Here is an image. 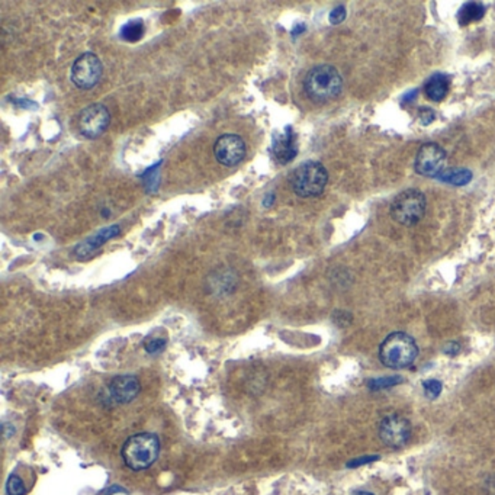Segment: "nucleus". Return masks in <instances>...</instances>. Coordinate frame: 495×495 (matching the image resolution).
<instances>
[{
    "instance_id": "f257e3e1",
    "label": "nucleus",
    "mask_w": 495,
    "mask_h": 495,
    "mask_svg": "<svg viewBox=\"0 0 495 495\" xmlns=\"http://www.w3.org/2000/svg\"><path fill=\"white\" fill-rule=\"evenodd\" d=\"M306 96L316 103H326L335 99L343 90V79L333 66L321 64L312 67L304 80Z\"/></svg>"
},
{
    "instance_id": "f03ea898",
    "label": "nucleus",
    "mask_w": 495,
    "mask_h": 495,
    "mask_svg": "<svg viewBox=\"0 0 495 495\" xmlns=\"http://www.w3.org/2000/svg\"><path fill=\"white\" fill-rule=\"evenodd\" d=\"M121 453L129 469L144 471L157 460L160 453V440L153 433L134 434L124 443Z\"/></svg>"
},
{
    "instance_id": "7ed1b4c3",
    "label": "nucleus",
    "mask_w": 495,
    "mask_h": 495,
    "mask_svg": "<svg viewBox=\"0 0 495 495\" xmlns=\"http://www.w3.org/2000/svg\"><path fill=\"white\" fill-rule=\"evenodd\" d=\"M419 356L414 338L405 333H393L382 342L379 347V359L386 368L405 369Z\"/></svg>"
},
{
    "instance_id": "20e7f679",
    "label": "nucleus",
    "mask_w": 495,
    "mask_h": 495,
    "mask_svg": "<svg viewBox=\"0 0 495 495\" xmlns=\"http://www.w3.org/2000/svg\"><path fill=\"white\" fill-rule=\"evenodd\" d=\"M328 181L326 167L318 162H305L298 166L291 177L294 192L301 198H314L323 193Z\"/></svg>"
},
{
    "instance_id": "39448f33",
    "label": "nucleus",
    "mask_w": 495,
    "mask_h": 495,
    "mask_svg": "<svg viewBox=\"0 0 495 495\" xmlns=\"http://www.w3.org/2000/svg\"><path fill=\"white\" fill-rule=\"evenodd\" d=\"M426 214V196L419 189L401 192L390 205V215L401 225H415Z\"/></svg>"
},
{
    "instance_id": "423d86ee",
    "label": "nucleus",
    "mask_w": 495,
    "mask_h": 495,
    "mask_svg": "<svg viewBox=\"0 0 495 495\" xmlns=\"http://www.w3.org/2000/svg\"><path fill=\"white\" fill-rule=\"evenodd\" d=\"M102 73L103 67L99 57L93 53H85L71 66V82L79 89L88 90L99 83Z\"/></svg>"
},
{
    "instance_id": "0eeeda50",
    "label": "nucleus",
    "mask_w": 495,
    "mask_h": 495,
    "mask_svg": "<svg viewBox=\"0 0 495 495\" xmlns=\"http://www.w3.org/2000/svg\"><path fill=\"white\" fill-rule=\"evenodd\" d=\"M446 153L440 145L434 143H427L422 145L415 155V172L426 177H439L445 172Z\"/></svg>"
},
{
    "instance_id": "6e6552de",
    "label": "nucleus",
    "mask_w": 495,
    "mask_h": 495,
    "mask_svg": "<svg viewBox=\"0 0 495 495\" xmlns=\"http://www.w3.org/2000/svg\"><path fill=\"white\" fill-rule=\"evenodd\" d=\"M379 437L386 446L400 449L411 437V424L401 415H388L379 424Z\"/></svg>"
},
{
    "instance_id": "1a4fd4ad",
    "label": "nucleus",
    "mask_w": 495,
    "mask_h": 495,
    "mask_svg": "<svg viewBox=\"0 0 495 495\" xmlns=\"http://www.w3.org/2000/svg\"><path fill=\"white\" fill-rule=\"evenodd\" d=\"M111 122L109 111L102 103H93V105L85 108L79 118V128L86 138H97L107 131Z\"/></svg>"
},
{
    "instance_id": "9d476101",
    "label": "nucleus",
    "mask_w": 495,
    "mask_h": 495,
    "mask_svg": "<svg viewBox=\"0 0 495 495\" xmlns=\"http://www.w3.org/2000/svg\"><path fill=\"white\" fill-rule=\"evenodd\" d=\"M214 154L218 163L222 166H237L246 155V144L237 134H224L217 140Z\"/></svg>"
},
{
    "instance_id": "9b49d317",
    "label": "nucleus",
    "mask_w": 495,
    "mask_h": 495,
    "mask_svg": "<svg viewBox=\"0 0 495 495\" xmlns=\"http://www.w3.org/2000/svg\"><path fill=\"white\" fill-rule=\"evenodd\" d=\"M140 381L134 375H121L114 378L108 385V395L114 404H128L140 394Z\"/></svg>"
},
{
    "instance_id": "f8f14e48",
    "label": "nucleus",
    "mask_w": 495,
    "mask_h": 495,
    "mask_svg": "<svg viewBox=\"0 0 495 495\" xmlns=\"http://www.w3.org/2000/svg\"><path fill=\"white\" fill-rule=\"evenodd\" d=\"M272 151L275 154L276 160L280 165H288L290 162H292L297 157V154H298L297 137H295L291 126H286L283 129V133L273 136Z\"/></svg>"
},
{
    "instance_id": "ddd939ff",
    "label": "nucleus",
    "mask_w": 495,
    "mask_h": 495,
    "mask_svg": "<svg viewBox=\"0 0 495 495\" xmlns=\"http://www.w3.org/2000/svg\"><path fill=\"white\" fill-rule=\"evenodd\" d=\"M119 234V227L118 225H112L108 228L100 229L97 234H95L93 237L88 239L85 243H82L79 247L74 250V254L79 258H86L89 257L95 250H97L102 244H105L107 241H109L111 239H114L115 236Z\"/></svg>"
},
{
    "instance_id": "4468645a",
    "label": "nucleus",
    "mask_w": 495,
    "mask_h": 495,
    "mask_svg": "<svg viewBox=\"0 0 495 495\" xmlns=\"http://www.w3.org/2000/svg\"><path fill=\"white\" fill-rule=\"evenodd\" d=\"M424 92L429 99L434 102H440L446 97L449 92V80L445 74H434L427 80L424 86Z\"/></svg>"
},
{
    "instance_id": "2eb2a0df",
    "label": "nucleus",
    "mask_w": 495,
    "mask_h": 495,
    "mask_svg": "<svg viewBox=\"0 0 495 495\" xmlns=\"http://www.w3.org/2000/svg\"><path fill=\"white\" fill-rule=\"evenodd\" d=\"M484 13H485L484 5L477 4V2H469V4H465L459 9L458 22L462 25V27H466V25H469V23L482 19Z\"/></svg>"
},
{
    "instance_id": "dca6fc26",
    "label": "nucleus",
    "mask_w": 495,
    "mask_h": 495,
    "mask_svg": "<svg viewBox=\"0 0 495 495\" xmlns=\"http://www.w3.org/2000/svg\"><path fill=\"white\" fill-rule=\"evenodd\" d=\"M437 179L449 185L463 186L467 184V181H471L472 173L467 169H446Z\"/></svg>"
},
{
    "instance_id": "f3484780",
    "label": "nucleus",
    "mask_w": 495,
    "mask_h": 495,
    "mask_svg": "<svg viewBox=\"0 0 495 495\" xmlns=\"http://www.w3.org/2000/svg\"><path fill=\"white\" fill-rule=\"evenodd\" d=\"M144 35V22L141 19H133L125 23L121 30V38L126 42H137Z\"/></svg>"
},
{
    "instance_id": "a211bd4d",
    "label": "nucleus",
    "mask_w": 495,
    "mask_h": 495,
    "mask_svg": "<svg viewBox=\"0 0 495 495\" xmlns=\"http://www.w3.org/2000/svg\"><path fill=\"white\" fill-rule=\"evenodd\" d=\"M402 382L401 376H383V378H376V379H369L368 386L374 390L376 389H386L390 386H395Z\"/></svg>"
},
{
    "instance_id": "6ab92c4d",
    "label": "nucleus",
    "mask_w": 495,
    "mask_h": 495,
    "mask_svg": "<svg viewBox=\"0 0 495 495\" xmlns=\"http://www.w3.org/2000/svg\"><path fill=\"white\" fill-rule=\"evenodd\" d=\"M423 389H424V394L429 400H436L441 394L443 385L437 379H427L423 382Z\"/></svg>"
},
{
    "instance_id": "aec40b11",
    "label": "nucleus",
    "mask_w": 495,
    "mask_h": 495,
    "mask_svg": "<svg viewBox=\"0 0 495 495\" xmlns=\"http://www.w3.org/2000/svg\"><path fill=\"white\" fill-rule=\"evenodd\" d=\"M6 491H8V495H25V492H27V488H25V485L19 477L11 475L8 482H6Z\"/></svg>"
},
{
    "instance_id": "412c9836",
    "label": "nucleus",
    "mask_w": 495,
    "mask_h": 495,
    "mask_svg": "<svg viewBox=\"0 0 495 495\" xmlns=\"http://www.w3.org/2000/svg\"><path fill=\"white\" fill-rule=\"evenodd\" d=\"M166 347L165 338H150V340L144 342V349L148 353H159Z\"/></svg>"
},
{
    "instance_id": "4be33fe9",
    "label": "nucleus",
    "mask_w": 495,
    "mask_h": 495,
    "mask_svg": "<svg viewBox=\"0 0 495 495\" xmlns=\"http://www.w3.org/2000/svg\"><path fill=\"white\" fill-rule=\"evenodd\" d=\"M346 19V9L345 6H337L331 11L330 13V22L333 25H338V23H342L343 20Z\"/></svg>"
},
{
    "instance_id": "5701e85b",
    "label": "nucleus",
    "mask_w": 495,
    "mask_h": 495,
    "mask_svg": "<svg viewBox=\"0 0 495 495\" xmlns=\"http://www.w3.org/2000/svg\"><path fill=\"white\" fill-rule=\"evenodd\" d=\"M375 460H379V456H376V455L363 456V458L350 460V462L347 463V467H357V466H362V465H364V463H371V462H375Z\"/></svg>"
},
{
    "instance_id": "b1692460",
    "label": "nucleus",
    "mask_w": 495,
    "mask_h": 495,
    "mask_svg": "<svg viewBox=\"0 0 495 495\" xmlns=\"http://www.w3.org/2000/svg\"><path fill=\"white\" fill-rule=\"evenodd\" d=\"M434 118H436V115H434V112L431 109H429V108L420 109V119H422L423 125H429L430 122L434 121Z\"/></svg>"
},
{
    "instance_id": "393cba45",
    "label": "nucleus",
    "mask_w": 495,
    "mask_h": 495,
    "mask_svg": "<svg viewBox=\"0 0 495 495\" xmlns=\"http://www.w3.org/2000/svg\"><path fill=\"white\" fill-rule=\"evenodd\" d=\"M443 352L449 356H456L460 352V345L458 342H451L445 347H443Z\"/></svg>"
},
{
    "instance_id": "a878e982",
    "label": "nucleus",
    "mask_w": 495,
    "mask_h": 495,
    "mask_svg": "<svg viewBox=\"0 0 495 495\" xmlns=\"http://www.w3.org/2000/svg\"><path fill=\"white\" fill-rule=\"evenodd\" d=\"M114 492H125V489H122L121 487H112V488H111V489H108L105 494H108V495H109V494H114Z\"/></svg>"
},
{
    "instance_id": "bb28decb",
    "label": "nucleus",
    "mask_w": 495,
    "mask_h": 495,
    "mask_svg": "<svg viewBox=\"0 0 495 495\" xmlns=\"http://www.w3.org/2000/svg\"><path fill=\"white\" fill-rule=\"evenodd\" d=\"M352 495H375V494L368 492V491H354Z\"/></svg>"
}]
</instances>
